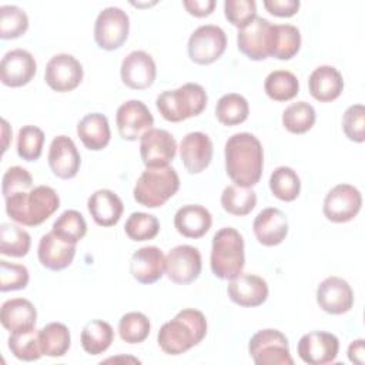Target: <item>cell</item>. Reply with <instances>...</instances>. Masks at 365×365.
Returning <instances> with one entry per match:
<instances>
[{"label":"cell","instance_id":"1","mask_svg":"<svg viewBox=\"0 0 365 365\" xmlns=\"http://www.w3.org/2000/svg\"><path fill=\"white\" fill-rule=\"evenodd\" d=\"M227 175L241 187L258 184L264 168V150L251 133L232 134L224 147Z\"/></svg>","mask_w":365,"mask_h":365},{"label":"cell","instance_id":"2","mask_svg":"<svg viewBox=\"0 0 365 365\" xmlns=\"http://www.w3.org/2000/svg\"><path fill=\"white\" fill-rule=\"evenodd\" d=\"M207 335L205 315L194 308L181 309L163 324L157 334L160 348L168 355H180L198 345Z\"/></svg>","mask_w":365,"mask_h":365},{"label":"cell","instance_id":"3","mask_svg":"<svg viewBox=\"0 0 365 365\" xmlns=\"http://www.w3.org/2000/svg\"><path fill=\"white\" fill-rule=\"evenodd\" d=\"M60 207V197L48 185H37L29 191L17 192L6 198L7 215L26 227L43 224Z\"/></svg>","mask_w":365,"mask_h":365},{"label":"cell","instance_id":"4","mask_svg":"<svg viewBox=\"0 0 365 365\" xmlns=\"http://www.w3.org/2000/svg\"><path fill=\"white\" fill-rule=\"evenodd\" d=\"M208 96L202 86L185 83L175 90H165L155 98L161 117L170 123H180L200 115L207 107Z\"/></svg>","mask_w":365,"mask_h":365},{"label":"cell","instance_id":"5","mask_svg":"<svg viewBox=\"0 0 365 365\" xmlns=\"http://www.w3.org/2000/svg\"><path fill=\"white\" fill-rule=\"evenodd\" d=\"M245 264L244 238L232 227L218 230L212 237L210 265L220 279H231L242 272Z\"/></svg>","mask_w":365,"mask_h":365},{"label":"cell","instance_id":"6","mask_svg":"<svg viewBox=\"0 0 365 365\" xmlns=\"http://www.w3.org/2000/svg\"><path fill=\"white\" fill-rule=\"evenodd\" d=\"M180 188V177L171 167L145 168L137 178L133 195L134 200L147 208L164 205Z\"/></svg>","mask_w":365,"mask_h":365},{"label":"cell","instance_id":"7","mask_svg":"<svg viewBox=\"0 0 365 365\" xmlns=\"http://www.w3.org/2000/svg\"><path fill=\"white\" fill-rule=\"evenodd\" d=\"M248 352L257 365H294L288 339L278 329L255 332L248 342Z\"/></svg>","mask_w":365,"mask_h":365},{"label":"cell","instance_id":"8","mask_svg":"<svg viewBox=\"0 0 365 365\" xmlns=\"http://www.w3.org/2000/svg\"><path fill=\"white\" fill-rule=\"evenodd\" d=\"M128 31V14L120 7L110 6L103 9L94 23V40L100 48L107 51L120 48L125 43Z\"/></svg>","mask_w":365,"mask_h":365},{"label":"cell","instance_id":"9","mask_svg":"<svg viewBox=\"0 0 365 365\" xmlns=\"http://www.w3.org/2000/svg\"><path fill=\"white\" fill-rule=\"evenodd\" d=\"M225 31L215 24H204L195 29L187 44L188 57L200 66H207L217 61L225 51Z\"/></svg>","mask_w":365,"mask_h":365},{"label":"cell","instance_id":"10","mask_svg":"<svg viewBox=\"0 0 365 365\" xmlns=\"http://www.w3.org/2000/svg\"><path fill=\"white\" fill-rule=\"evenodd\" d=\"M238 50L254 61L271 57L274 46V24L264 17H255L237 33Z\"/></svg>","mask_w":365,"mask_h":365},{"label":"cell","instance_id":"11","mask_svg":"<svg viewBox=\"0 0 365 365\" xmlns=\"http://www.w3.org/2000/svg\"><path fill=\"white\" fill-rule=\"evenodd\" d=\"M362 207L359 190L351 184H338L324 198L322 212L332 222H348L356 217Z\"/></svg>","mask_w":365,"mask_h":365},{"label":"cell","instance_id":"12","mask_svg":"<svg viewBox=\"0 0 365 365\" xmlns=\"http://www.w3.org/2000/svg\"><path fill=\"white\" fill-rule=\"evenodd\" d=\"M202 268L201 254L192 245H177L168 251L165 255V275L170 281L187 285L194 282Z\"/></svg>","mask_w":365,"mask_h":365},{"label":"cell","instance_id":"13","mask_svg":"<svg viewBox=\"0 0 365 365\" xmlns=\"http://www.w3.org/2000/svg\"><path fill=\"white\" fill-rule=\"evenodd\" d=\"M81 63L71 54L60 53L53 56L46 64L44 80L57 93H67L77 88L83 80Z\"/></svg>","mask_w":365,"mask_h":365},{"label":"cell","instance_id":"14","mask_svg":"<svg viewBox=\"0 0 365 365\" xmlns=\"http://www.w3.org/2000/svg\"><path fill=\"white\" fill-rule=\"evenodd\" d=\"M177 154V141L163 128H151L140 138V155L147 168L167 167Z\"/></svg>","mask_w":365,"mask_h":365},{"label":"cell","instance_id":"15","mask_svg":"<svg viewBox=\"0 0 365 365\" xmlns=\"http://www.w3.org/2000/svg\"><path fill=\"white\" fill-rule=\"evenodd\" d=\"M115 124L123 140L135 141L153 128L154 117L143 101L128 100L117 108Z\"/></svg>","mask_w":365,"mask_h":365},{"label":"cell","instance_id":"16","mask_svg":"<svg viewBox=\"0 0 365 365\" xmlns=\"http://www.w3.org/2000/svg\"><path fill=\"white\" fill-rule=\"evenodd\" d=\"M297 351L305 364L325 365L335 361L339 351V341L331 332L312 331L301 336Z\"/></svg>","mask_w":365,"mask_h":365},{"label":"cell","instance_id":"17","mask_svg":"<svg viewBox=\"0 0 365 365\" xmlns=\"http://www.w3.org/2000/svg\"><path fill=\"white\" fill-rule=\"evenodd\" d=\"M37 71L33 54L23 48L7 51L0 63V80L7 87H23L29 84Z\"/></svg>","mask_w":365,"mask_h":365},{"label":"cell","instance_id":"18","mask_svg":"<svg viewBox=\"0 0 365 365\" xmlns=\"http://www.w3.org/2000/svg\"><path fill=\"white\" fill-rule=\"evenodd\" d=\"M120 76L128 88L145 90L153 86L157 76V67L148 53L134 50L123 58Z\"/></svg>","mask_w":365,"mask_h":365},{"label":"cell","instance_id":"19","mask_svg":"<svg viewBox=\"0 0 365 365\" xmlns=\"http://www.w3.org/2000/svg\"><path fill=\"white\" fill-rule=\"evenodd\" d=\"M317 304L327 314L342 315L354 305V291L345 279L328 277L317 288Z\"/></svg>","mask_w":365,"mask_h":365},{"label":"cell","instance_id":"20","mask_svg":"<svg viewBox=\"0 0 365 365\" xmlns=\"http://www.w3.org/2000/svg\"><path fill=\"white\" fill-rule=\"evenodd\" d=\"M227 292L234 304L244 308H254L267 301L268 284L258 275L240 272L237 277L230 279Z\"/></svg>","mask_w":365,"mask_h":365},{"label":"cell","instance_id":"21","mask_svg":"<svg viewBox=\"0 0 365 365\" xmlns=\"http://www.w3.org/2000/svg\"><path fill=\"white\" fill-rule=\"evenodd\" d=\"M47 161L53 174L61 180L76 177L81 165L80 153L74 141L67 135H57L53 138L48 148Z\"/></svg>","mask_w":365,"mask_h":365},{"label":"cell","instance_id":"22","mask_svg":"<svg viewBox=\"0 0 365 365\" xmlns=\"http://www.w3.org/2000/svg\"><path fill=\"white\" fill-rule=\"evenodd\" d=\"M212 141L202 131H192L182 137L180 144V157L190 174L202 173L212 160Z\"/></svg>","mask_w":365,"mask_h":365},{"label":"cell","instance_id":"23","mask_svg":"<svg viewBox=\"0 0 365 365\" xmlns=\"http://www.w3.org/2000/svg\"><path fill=\"white\" fill-rule=\"evenodd\" d=\"M165 272V255L155 245L138 248L130 259V274L140 284H154Z\"/></svg>","mask_w":365,"mask_h":365},{"label":"cell","instance_id":"24","mask_svg":"<svg viewBox=\"0 0 365 365\" xmlns=\"http://www.w3.org/2000/svg\"><path fill=\"white\" fill-rule=\"evenodd\" d=\"M254 235L259 244L274 247L281 244L288 234V218L275 207L264 208L252 222Z\"/></svg>","mask_w":365,"mask_h":365},{"label":"cell","instance_id":"25","mask_svg":"<svg viewBox=\"0 0 365 365\" xmlns=\"http://www.w3.org/2000/svg\"><path fill=\"white\" fill-rule=\"evenodd\" d=\"M76 255V245L64 242L53 232L44 234L37 247L40 264L51 271H61L71 265Z\"/></svg>","mask_w":365,"mask_h":365},{"label":"cell","instance_id":"26","mask_svg":"<svg viewBox=\"0 0 365 365\" xmlns=\"http://www.w3.org/2000/svg\"><path fill=\"white\" fill-rule=\"evenodd\" d=\"M36 319L37 309L26 298H11L1 305L0 322L10 334L34 329Z\"/></svg>","mask_w":365,"mask_h":365},{"label":"cell","instance_id":"27","mask_svg":"<svg viewBox=\"0 0 365 365\" xmlns=\"http://www.w3.org/2000/svg\"><path fill=\"white\" fill-rule=\"evenodd\" d=\"M87 208L94 222L100 227L115 225L124 211L121 198L111 190L100 188L87 200Z\"/></svg>","mask_w":365,"mask_h":365},{"label":"cell","instance_id":"28","mask_svg":"<svg viewBox=\"0 0 365 365\" xmlns=\"http://www.w3.org/2000/svg\"><path fill=\"white\" fill-rule=\"evenodd\" d=\"M211 224V212L198 204L184 205L174 215V227L185 238H201L210 231Z\"/></svg>","mask_w":365,"mask_h":365},{"label":"cell","instance_id":"29","mask_svg":"<svg viewBox=\"0 0 365 365\" xmlns=\"http://www.w3.org/2000/svg\"><path fill=\"white\" fill-rule=\"evenodd\" d=\"M308 90L321 103L334 101L344 90L342 74L332 66H319L309 74Z\"/></svg>","mask_w":365,"mask_h":365},{"label":"cell","instance_id":"30","mask_svg":"<svg viewBox=\"0 0 365 365\" xmlns=\"http://www.w3.org/2000/svg\"><path fill=\"white\" fill-rule=\"evenodd\" d=\"M77 135L86 148L100 151L106 148L111 138L108 120L101 113L86 114L77 124Z\"/></svg>","mask_w":365,"mask_h":365},{"label":"cell","instance_id":"31","mask_svg":"<svg viewBox=\"0 0 365 365\" xmlns=\"http://www.w3.org/2000/svg\"><path fill=\"white\" fill-rule=\"evenodd\" d=\"M38 341L43 355L58 358L66 355V352L68 351L71 335L64 324L50 322L38 329Z\"/></svg>","mask_w":365,"mask_h":365},{"label":"cell","instance_id":"32","mask_svg":"<svg viewBox=\"0 0 365 365\" xmlns=\"http://www.w3.org/2000/svg\"><path fill=\"white\" fill-rule=\"evenodd\" d=\"M114 339L113 327L103 319H91L81 331V346L88 355L107 351Z\"/></svg>","mask_w":365,"mask_h":365},{"label":"cell","instance_id":"33","mask_svg":"<svg viewBox=\"0 0 365 365\" xmlns=\"http://www.w3.org/2000/svg\"><path fill=\"white\" fill-rule=\"evenodd\" d=\"M221 205L228 214L242 217L255 208L257 194L252 187L231 184L227 185L221 192Z\"/></svg>","mask_w":365,"mask_h":365},{"label":"cell","instance_id":"34","mask_svg":"<svg viewBox=\"0 0 365 365\" xmlns=\"http://www.w3.org/2000/svg\"><path fill=\"white\" fill-rule=\"evenodd\" d=\"M264 91L274 101H288L299 93V81L288 70H274L265 77Z\"/></svg>","mask_w":365,"mask_h":365},{"label":"cell","instance_id":"35","mask_svg":"<svg viewBox=\"0 0 365 365\" xmlns=\"http://www.w3.org/2000/svg\"><path fill=\"white\" fill-rule=\"evenodd\" d=\"M250 106L244 96L237 93L224 94L215 106V117L224 125H237L248 118Z\"/></svg>","mask_w":365,"mask_h":365},{"label":"cell","instance_id":"36","mask_svg":"<svg viewBox=\"0 0 365 365\" xmlns=\"http://www.w3.org/2000/svg\"><path fill=\"white\" fill-rule=\"evenodd\" d=\"M31 237L21 227L10 222L0 225V252L7 257L21 258L30 251Z\"/></svg>","mask_w":365,"mask_h":365},{"label":"cell","instance_id":"37","mask_svg":"<svg viewBox=\"0 0 365 365\" xmlns=\"http://www.w3.org/2000/svg\"><path fill=\"white\" fill-rule=\"evenodd\" d=\"M51 232L64 242L76 245L84 238L87 232V222L77 210H67L61 212L53 222Z\"/></svg>","mask_w":365,"mask_h":365},{"label":"cell","instance_id":"38","mask_svg":"<svg viewBox=\"0 0 365 365\" xmlns=\"http://www.w3.org/2000/svg\"><path fill=\"white\" fill-rule=\"evenodd\" d=\"M269 190L281 201H294L301 191V180L291 167H277L269 177Z\"/></svg>","mask_w":365,"mask_h":365},{"label":"cell","instance_id":"39","mask_svg":"<svg viewBox=\"0 0 365 365\" xmlns=\"http://www.w3.org/2000/svg\"><path fill=\"white\" fill-rule=\"evenodd\" d=\"M301 33L292 24H274V46L271 57L278 60H289L299 51Z\"/></svg>","mask_w":365,"mask_h":365},{"label":"cell","instance_id":"40","mask_svg":"<svg viewBox=\"0 0 365 365\" xmlns=\"http://www.w3.org/2000/svg\"><path fill=\"white\" fill-rule=\"evenodd\" d=\"M315 108L307 101L289 104L282 113V125L292 134H304L315 124Z\"/></svg>","mask_w":365,"mask_h":365},{"label":"cell","instance_id":"41","mask_svg":"<svg viewBox=\"0 0 365 365\" xmlns=\"http://www.w3.org/2000/svg\"><path fill=\"white\" fill-rule=\"evenodd\" d=\"M150 319L143 312H127L118 321L120 338L127 344H140L145 341L150 335Z\"/></svg>","mask_w":365,"mask_h":365},{"label":"cell","instance_id":"42","mask_svg":"<svg viewBox=\"0 0 365 365\" xmlns=\"http://www.w3.org/2000/svg\"><path fill=\"white\" fill-rule=\"evenodd\" d=\"M29 29V17L23 9L14 4L0 6V37L3 40L19 38Z\"/></svg>","mask_w":365,"mask_h":365},{"label":"cell","instance_id":"43","mask_svg":"<svg viewBox=\"0 0 365 365\" xmlns=\"http://www.w3.org/2000/svg\"><path fill=\"white\" fill-rule=\"evenodd\" d=\"M7 342L11 354L20 361L33 362L40 359V356L43 355L40 349L38 331L36 329L10 334Z\"/></svg>","mask_w":365,"mask_h":365},{"label":"cell","instance_id":"44","mask_svg":"<svg viewBox=\"0 0 365 365\" xmlns=\"http://www.w3.org/2000/svg\"><path fill=\"white\" fill-rule=\"evenodd\" d=\"M44 133L37 125H23L17 134V154L26 161H36L43 153Z\"/></svg>","mask_w":365,"mask_h":365},{"label":"cell","instance_id":"45","mask_svg":"<svg viewBox=\"0 0 365 365\" xmlns=\"http://www.w3.org/2000/svg\"><path fill=\"white\" fill-rule=\"evenodd\" d=\"M124 231L133 241H147L157 237L160 232V222L153 214L133 212L125 221Z\"/></svg>","mask_w":365,"mask_h":365},{"label":"cell","instance_id":"46","mask_svg":"<svg viewBox=\"0 0 365 365\" xmlns=\"http://www.w3.org/2000/svg\"><path fill=\"white\" fill-rule=\"evenodd\" d=\"M30 281L29 269L21 264L0 261V291H17L24 289Z\"/></svg>","mask_w":365,"mask_h":365},{"label":"cell","instance_id":"47","mask_svg":"<svg viewBox=\"0 0 365 365\" xmlns=\"http://www.w3.org/2000/svg\"><path fill=\"white\" fill-rule=\"evenodd\" d=\"M224 14L238 30L244 29L257 17V3L254 0H225Z\"/></svg>","mask_w":365,"mask_h":365},{"label":"cell","instance_id":"48","mask_svg":"<svg viewBox=\"0 0 365 365\" xmlns=\"http://www.w3.org/2000/svg\"><path fill=\"white\" fill-rule=\"evenodd\" d=\"M342 131L354 143L365 141V107L362 104L349 106L342 115Z\"/></svg>","mask_w":365,"mask_h":365},{"label":"cell","instance_id":"49","mask_svg":"<svg viewBox=\"0 0 365 365\" xmlns=\"http://www.w3.org/2000/svg\"><path fill=\"white\" fill-rule=\"evenodd\" d=\"M33 188V177L31 174L20 167V165H13L6 170L3 174L1 180V192L4 200L13 194L29 191Z\"/></svg>","mask_w":365,"mask_h":365},{"label":"cell","instance_id":"50","mask_svg":"<svg viewBox=\"0 0 365 365\" xmlns=\"http://www.w3.org/2000/svg\"><path fill=\"white\" fill-rule=\"evenodd\" d=\"M264 7L268 13L277 17H291L298 13L301 1L299 0H264Z\"/></svg>","mask_w":365,"mask_h":365},{"label":"cell","instance_id":"51","mask_svg":"<svg viewBox=\"0 0 365 365\" xmlns=\"http://www.w3.org/2000/svg\"><path fill=\"white\" fill-rule=\"evenodd\" d=\"M182 6L194 17H207L214 11L215 0H184Z\"/></svg>","mask_w":365,"mask_h":365},{"label":"cell","instance_id":"52","mask_svg":"<svg viewBox=\"0 0 365 365\" xmlns=\"http://www.w3.org/2000/svg\"><path fill=\"white\" fill-rule=\"evenodd\" d=\"M364 339H355L349 344L348 346V358L351 362L354 364H358V365H362L364 364V354H365V349H364Z\"/></svg>","mask_w":365,"mask_h":365},{"label":"cell","instance_id":"53","mask_svg":"<svg viewBox=\"0 0 365 365\" xmlns=\"http://www.w3.org/2000/svg\"><path fill=\"white\" fill-rule=\"evenodd\" d=\"M1 124H3V153L7 150L9 147V140L11 137V130H10V125L7 123V120H1Z\"/></svg>","mask_w":365,"mask_h":365}]
</instances>
